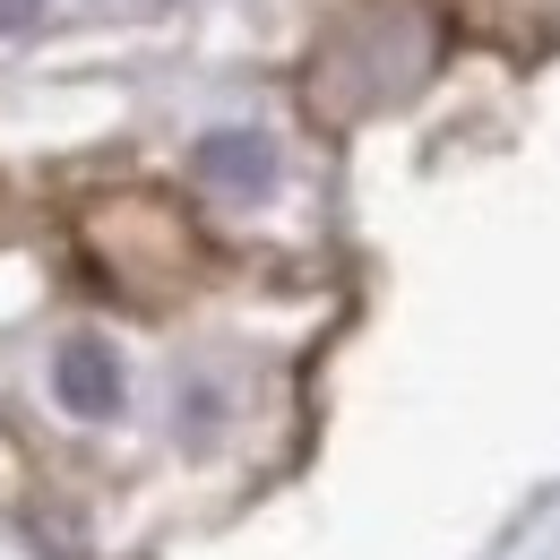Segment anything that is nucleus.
Here are the masks:
<instances>
[{
    "label": "nucleus",
    "mask_w": 560,
    "mask_h": 560,
    "mask_svg": "<svg viewBox=\"0 0 560 560\" xmlns=\"http://www.w3.org/2000/svg\"><path fill=\"white\" fill-rule=\"evenodd\" d=\"M52 388H61V406L70 415H121V362H113V346H95V337H70L61 346V362H52Z\"/></svg>",
    "instance_id": "f257e3e1"
},
{
    "label": "nucleus",
    "mask_w": 560,
    "mask_h": 560,
    "mask_svg": "<svg viewBox=\"0 0 560 560\" xmlns=\"http://www.w3.org/2000/svg\"><path fill=\"white\" fill-rule=\"evenodd\" d=\"M199 173L224 182V190H268V173H277V147L268 139H242V130H215L199 147Z\"/></svg>",
    "instance_id": "f03ea898"
},
{
    "label": "nucleus",
    "mask_w": 560,
    "mask_h": 560,
    "mask_svg": "<svg viewBox=\"0 0 560 560\" xmlns=\"http://www.w3.org/2000/svg\"><path fill=\"white\" fill-rule=\"evenodd\" d=\"M26 18H35V0H0V35H9V26H26Z\"/></svg>",
    "instance_id": "7ed1b4c3"
}]
</instances>
